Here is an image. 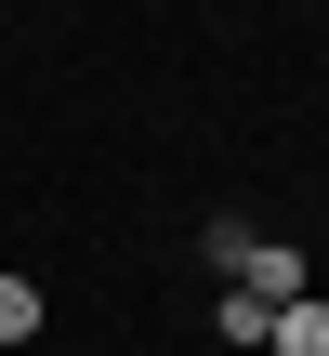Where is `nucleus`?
<instances>
[{
    "label": "nucleus",
    "mask_w": 329,
    "mask_h": 356,
    "mask_svg": "<svg viewBox=\"0 0 329 356\" xmlns=\"http://www.w3.org/2000/svg\"><path fill=\"white\" fill-rule=\"evenodd\" d=\"M224 277H237V291H264V304H303V291H317L290 238H237V264H224Z\"/></svg>",
    "instance_id": "obj_1"
},
{
    "label": "nucleus",
    "mask_w": 329,
    "mask_h": 356,
    "mask_svg": "<svg viewBox=\"0 0 329 356\" xmlns=\"http://www.w3.org/2000/svg\"><path fill=\"white\" fill-rule=\"evenodd\" d=\"M264 356H329V304L303 291V304H277V330H264Z\"/></svg>",
    "instance_id": "obj_2"
},
{
    "label": "nucleus",
    "mask_w": 329,
    "mask_h": 356,
    "mask_svg": "<svg viewBox=\"0 0 329 356\" xmlns=\"http://www.w3.org/2000/svg\"><path fill=\"white\" fill-rule=\"evenodd\" d=\"M211 330H224V343H264V330H277V304H264V291H237V277H224V317H211Z\"/></svg>",
    "instance_id": "obj_3"
},
{
    "label": "nucleus",
    "mask_w": 329,
    "mask_h": 356,
    "mask_svg": "<svg viewBox=\"0 0 329 356\" xmlns=\"http://www.w3.org/2000/svg\"><path fill=\"white\" fill-rule=\"evenodd\" d=\"M0 343H40V277L0 264Z\"/></svg>",
    "instance_id": "obj_4"
}]
</instances>
